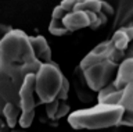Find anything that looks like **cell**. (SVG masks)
I'll list each match as a JSON object with an SVG mask.
<instances>
[{"label": "cell", "mask_w": 133, "mask_h": 132, "mask_svg": "<svg viewBox=\"0 0 133 132\" xmlns=\"http://www.w3.org/2000/svg\"><path fill=\"white\" fill-rule=\"evenodd\" d=\"M40 65L22 29H12L0 42V70L18 85H22L26 75L36 74Z\"/></svg>", "instance_id": "cell-1"}, {"label": "cell", "mask_w": 133, "mask_h": 132, "mask_svg": "<svg viewBox=\"0 0 133 132\" xmlns=\"http://www.w3.org/2000/svg\"><path fill=\"white\" fill-rule=\"evenodd\" d=\"M125 113L122 106L96 104L89 109L72 111L68 115V122L74 129H105L119 125Z\"/></svg>", "instance_id": "cell-2"}, {"label": "cell", "mask_w": 133, "mask_h": 132, "mask_svg": "<svg viewBox=\"0 0 133 132\" xmlns=\"http://www.w3.org/2000/svg\"><path fill=\"white\" fill-rule=\"evenodd\" d=\"M105 22H107V17L103 13L91 15L86 13V11H79V10L66 13L61 6H57L53 10L49 31L51 35L62 36L65 34L83 29V28H87V27L91 28V29H97L98 27L104 25Z\"/></svg>", "instance_id": "cell-3"}, {"label": "cell", "mask_w": 133, "mask_h": 132, "mask_svg": "<svg viewBox=\"0 0 133 132\" xmlns=\"http://www.w3.org/2000/svg\"><path fill=\"white\" fill-rule=\"evenodd\" d=\"M64 74L56 63L42 64L35 74V93L37 103L47 104L56 100L64 82Z\"/></svg>", "instance_id": "cell-4"}, {"label": "cell", "mask_w": 133, "mask_h": 132, "mask_svg": "<svg viewBox=\"0 0 133 132\" xmlns=\"http://www.w3.org/2000/svg\"><path fill=\"white\" fill-rule=\"evenodd\" d=\"M119 64L114 63L112 60H105L103 63L93 64L86 70H83L85 82L91 92H100L103 88L114 82L116 77Z\"/></svg>", "instance_id": "cell-5"}, {"label": "cell", "mask_w": 133, "mask_h": 132, "mask_svg": "<svg viewBox=\"0 0 133 132\" xmlns=\"http://www.w3.org/2000/svg\"><path fill=\"white\" fill-rule=\"evenodd\" d=\"M123 57H125V53L118 50V49H115V46L111 43V40H107V42H103V43L97 45L93 50H90L87 53V54L82 59L79 67H81V70L83 71V70H86L87 67H90V65L97 64V63H103V61H105V60H112L114 63L118 64Z\"/></svg>", "instance_id": "cell-6"}, {"label": "cell", "mask_w": 133, "mask_h": 132, "mask_svg": "<svg viewBox=\"0 0 133 132\" xmlns=\"http://www.w3.org/2000/svg\"><path fill=\"white\" fill-rule=\"evenodd\" d=\"M19 88L21 85L0 70V117H3V110L8 103L19 106Z\"/></svg>", "instance_id": "cell-7"}, {"label": "cell", "mask_w": 133, "mask_h": 132, "mask_svg": "<svg viewBox=\"0 0 133 132\" xmlns=\"http://www.w3.org/2000/svg\"><path fill=\"white\" fill-rule=\"evenodd\" d=\"M35 97V74H29L19 88V107L22 114H35V107L37 104Z\"/></svg>", "instance_id": "cell-8"}, {"label": "cell", "mask_w": 133, "mask_h": 132, "mask_svg": "<svg viewBox=\"0 0 133 132\" xmlns=\"http://www.w3.org/2000/svg\"><path fill=\"white\" fill-rule=\"evenodd\" d=\"M29 40H31V46L33 49V53H35V57L37 59L40 64H50L53 63L51 60V49H50L47 40H46L44 36L36 35V36H29Z\"/></svg>", "instance_id": "cell-9"}, {"label": "cell", "mask_w": 133, "mask_h": 132, "mask_svg": "<svg viewBox=\"0 0 133 132\" xmlns=\"http://www.w3.org/2000/svg\"><path fill=\"white\" fill-rule=\"evenodd\" d=\"M132 42H133V22H129L128 25L116 29L111 38V43L115 46V49H118L123 53L125 50H128V47L130 46Z\"/></svg>", "instance_id": "cell-10"}, {"label": "cell", "mask_w": 133, "mask_h": 132, "mask_svg": "<svg viewBox=\"0 0 133 132\" xmlns=\"http://www.w3.org/2000/svg\"><path fill=\"white\" fill-rule=\"evenodd\" d=\"M133 75V57H125L123 61L119 64L118 71H116V77L112 84L115 85L116 89H123Z\"/></svg>", "instance_id": "cell-11"}, {"label": "cell", "mask_w": 133, "mask_h": 132, "mask_svg": "<svg viewBox=\"0 0 133 132\" xmlns=\"http://www.w3.org/2000/svg\"><path fill=\"white\" fill-rule=\"evenodd\" d=\"M132 18H133V2H130V0L129 2H121L118 9H116L112 28L115 31L119 29V28L128 25Z\"/></svg>", "instance_id": "cell-12"}, {"label": "cell", "mask_w": 133, "mask_h": 132, "mask_svg": "<svg viewBox=\"0 0 133 132\" xmlns=\"http://www.w3.org/2000/svg\"><path fill=\"white\" fill-rule=\"evenodd\" d=\"M75 92H76L79 100L82 103H91L93 102L94 96L91 95V90L87 88L86 82H85V77H83V71L81 70V67L75 68Z\"/></svg>", "instance_id": "cell-13"}, {"label": "cell", "mask_w": 133, "mask_h": 132, "mask_svg": "<svg viewBox=\"0 0 133 132\" xmlns=\"http://www.w3.org/2000/svg\"><path fill=\"white\" fill-rule=\"evenodd\" d=\"M19 115H21V107L19 106L11 104V103L6 104V107H4V110H3V117L6 120V124H7L8 128L14 129L15 125L18 124Z\"/></svg>", "instance_id": "cell-14"}, {"label": "cell", "mask_w": 133, "mask_h": 132, "mask_svg": "<svg viewBox=\"0 0 133 132\" xmlns=\"http://www.w3.org/2000/svg\"><path fill=\"white\" fill-rule=\"evenodd\" d=\"M121 106L123 107L125 111L133 113V75L130 78V82L123 88V97L121 102Z\"/></svg>", "instance_id": "cell-15"}, {"label": "cell", "mask_w": 133, "mask_h": 132, "mask_svg": "<svg viewBox=\"0 0 133 132\" xmlns=\"http://www.w3.org/2000/svg\"><path fill=\"white\" fill-rule=\"evenodd\" d=\"M123 97V89H118L114 93H111L110 96H107L103 102H100V104H107V106H121Z\"/></svg>", "instance_id": "cell-16"}, {"label": "cell", "mask_w": 133, "mask_h": 132, "mask_svg": "<svg viewBox=\"0 0 133 132\" xmlns=\"http://www.w3.org/2000/svg\"><path fill=\"white\" fill-rule=\"evenodd\" d=\"M60 102L58 99H56V100H53L51 103H47L46 106V114H47V117L50 120H54V117H56L57 114V110H58V106H60Z\"/></svg>", "instance_id": "cell-17"}, {"label": "cell", "mask_w": 133, "mask_h": 132, "mask_svg": "<svg viewBox=\"0 0 133 132\" xmlns=\"http://www.w3.org/2000/svg\"><path fill=\"white\" fill-rule=\"evenodd\" d=\"M65 115H69V104L66 102H60V106H58V110H57V114L54 117V120H61Z\"/></svg>", "instance_id": "cell-18"}, {"label": "cell", "mask_w": 133, "mask_h": 132, "mask_svg": "<svg viewBox=\"0 0 133 132\" xmlns=\"http://www.w3.org/2000/svg\"><path fill=\"white\" fill-rule=\"evenodd\" d=\"M68 93H69V81L66 79V78H64V82H62L61 90H60V93H58L57 99L61 102H65L66 97H68Z\"/></svg>", "instance_id": "cell-19"}, {"label": "cell", "mask_w": 133, "mask_h": 132, "mask_svg": "<svg viewBox=\"0 0 133 132\" xmlns=\"http://www.w3.org/2000/svg\"><path fill=\"white\" fill-rule=\"evenodd\" d=\"M119 125H125V127H133V113H129V111H125L122 115V120H121Z\"/></svg>", "instance_id": "cell-20"}, {"label": "cell", "mask_w": 133, "mask_h": 132, "mask_svg": "<svg viewBox=\"0 0 133 132\" xmlns=\"http://www.w3.org/2000/svg\"><path fill=\"white\" fill-rule=\"evenodd\" d=\"M12 31V28L10 25H6V24H0V42L3 40V38L6 36L7 34H10Z\"/></svg>", "instance_id": "cell-21"}, {"label": "cell", "mask_w": 133, "mask_h": 132, "mask_svg": "<svg viewBox=\"0 0 133 132\" xmlns=\"http://www.w3.org/2000/svg\"><path fill=\"white\" fill-rule=\"evenodd\" d=\"M0 132H8V127H7V124L4 122L2 118H0Z\"/></svg>", "instance_id": "cell-22"}, {"label": "cell", "mask_w": 133, "mask_h": 132, "mask_svg": "<svg viewBox=\"0 0 133 132\" xmlns=\"http://www.w3.org/2000/svg\"><path fill=\"white\" fill-rule=\"evenodd\" d=\"M125 57H133V42L130 43V46L128 47V50H126V54H125Z\"/></svg>", "instance_id": "cell-23"}, {"label": "cell", "mask_w": 133, "mask_h": 132, "mask_svg": "<svg viewBox=\"0 0 133 132\" xmlns=\"http://www.w3.org/2000/svg\"><path fill=\"white\" fill-rule=\"evenodd\" d=\"M11 132H26V131H24V129H12Z\"/></svg>", "instance_id": "cell-24"}]
</instances>
